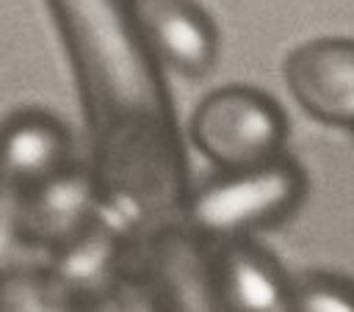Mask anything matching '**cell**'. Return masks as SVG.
Listing matches in <instances>:
<instances>
[{"instance_id":"cell-7","label":"cell","mask_w":354,"mask_h":312,"mask_svg":"<svg viewBox=\"0 0 354 312\" xmlns=\"http://www.w3.org/2000/svg\"><path fill=\"white\" fill-rule=\"evenodd\" d=\"M136 17L158 64L185 77H199L213 66L216 28L191 0H136Z\"/></svg>"},{"instance_id":"cell-11","label":"cell","mask_w":354,"mask_h":312,"mask_svg":"<svg viewBox=\"0 0 354 312\" xmlns=\"http://www.w3.org/2000/svg\"><path fill=\"white\" fill-rule=\"evenodd\" d=\"M288 309L296 312H354V282L326 271L301 273L288 284Z\"/></svg>"},{"instance_id":"cell-8","label":"cell","mask_w":354,"mask_h":312,"mask_svg":"<svg viewBox=\"0 0 354 312\" xmlns=\"http://www.w3.org/2000/svg\"><path fill=\"white\" fill-rule=\"evenodd\" d=\"M69 163L72 138L53 113L22 108L0 121V185L19 193Z\"/></svg>"},{"instance_id":"cell-2","label":"cell","mask_w":354,"mask_h":312,"mask_svg":"<svg viewBox=\"0 0 354 312\" xmlns=\"http://www.w3.org/2000/svg\"><path fill=\"white\" fill-rule=\"evenodd\" d=\"M304 188L301 168L277 155L254 166L221 171L188 199L185 210L199 232L230 240L288 218L299 207Z\"/></svg>"},{"instance_id":"cell-5","label":"cell","mask_w":354,"mask_h":312,"mask_svg":"<svg viewBox=\"0 0 354 312\" xmlns=\"http://www.w3.org/2000/svg\"><path fill=\"white\" fill-rule=\"evenodd\" d=\"M296 102L324 124L354 130V39H315L285 61Z\"/></svg>"},{"instance_id":"cell-10","label":"cell","mask_w":354,"mask_h":312,"mask_svg":"<svg viewBox=\"0 0 354 312\" xmlns=\"http://www.w3.org/2000/svg\"><path fill=\"white\" fill-rule=\"evenodd\" d=\"M66 306L47 262L28 257L0 268V309H55Z\"/></svg>"},{"instance_id":"cell-12","label":"cell","mask_w":354,"mask_h":312,"mask_svg":"<svg viewBox=\"0 0 354 312\" xmlns=\"http://www.w3.org/2000/svg\"><path fill=\"white\" fill-rule=\"evenodd\" d=\"M28 251L17 237V191L0 185V268L25 260Z\"/></svg>"},{"instance_id":"cell-4","label":"cell","mask_w":354,"mask_h":312,"mask_svg":"<svg viewBox=\"0 0 354 312\" xmlns=\"http://www.w3.org/2000/svg\"><path fill=\"white\" fill-rule=\"evenodd\" d=\"M100 215L97 179L75 163L17 193V237L28 254H53Z\"/></svg>"},{"instance_id":"cell-9","label":"cell","mask_w":354,"mask_h":312,"mask_svg":"<svg viewBox=\"0 0 354 312\" xmlns=\"http://www.w3.org/2000/svg\"><path fill=\"white\" fill-rule=\"evenodd\" d=\"M288 279L277 260L243 237H230L216 262V295L227 309H288Z\"/></svg>"},{"instance_id":"cell-6","label":"cell","mask_w":354,"mask_h":312,"mask_svg":"<svg viewBox=\"0 0 354 312\" xmlns=\"http://www.w3.org/2000/svg\"><path fill=\"white\" fill-rule=\"evenodd\" d=\"M124 237L102 215L44 257L66 306H97L119 290Z\"/></svg>"},{"instance_id":"cell-1","label":"cell","mask_w":354,"mask_h":312,"mask_svg":"<svg viewBox=\"0 0 354 312\" xmlns=\"http://www.w3.org/2000/svg\"><path fill=\"white\" fill-rule=\"evenodd\" d=\"M44 6L75 75L102 207L130 224L166 221L185 202V160L136 0Z\"/></svg>"},{"instance_id":"cell-3","label":"cell","mask_w":354,"mask_h":312,"mask_svg":"<svg viewBox=\"0 0 354 312\" xmlns=\"http://www.w3.org/2000/svg\"><path fill=\"white\" fill-rule=\"evenodd\" d=\"M285 130L277 102L249 86H224L207 94L191 119L194 146L221 171L277 157Z\"/></svg>"}]
</instances>
